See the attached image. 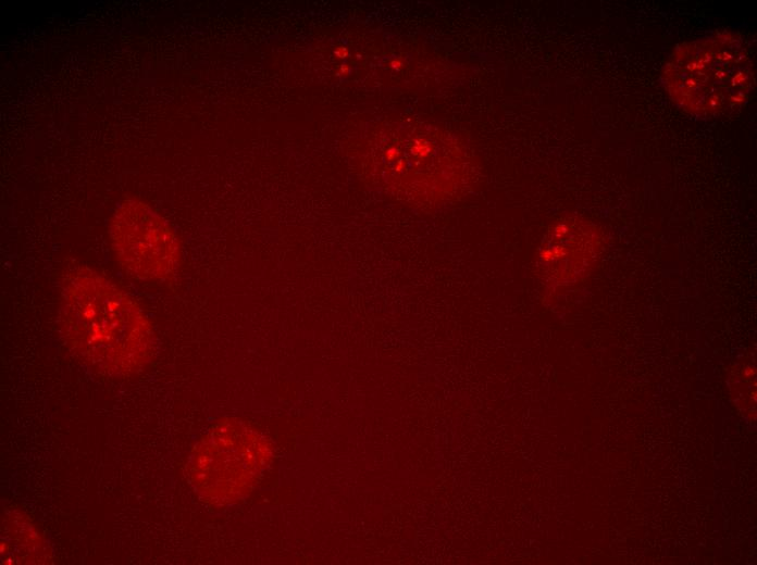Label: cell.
I'll return each instance as SVG.
<instances>
[{
  "mask_svg": "<svg viewBox=\"0 0 757 565\" xmlns=\"http://www.w3.org/2000/svg\"><path fill=\"white\" fill-rule=\"evenodd\" d=\"M59 324L74 355L108 376L140 372L154 351L153 330L139 304L87 265L74 266L62 276Z\"/></svg>",
  "mask_w": 757,
  "mask_h": 565,
  "instance_id": "cell-1",
  "label": "cell"
},
{
  "mask_svg": "<svg viewBox=\"0 0 757 565\" xmlns=\"http://www.w3.org/2000/svg\"><path fill=\"white\" fill-rule=\"evenodd\" d=\"M755 63L744 37L718 32L679 45L666 60L661 83L683 111L702 117L732 112L755 91Z\"/></svg>",
  "mask_w": 757,
  "mask_h": 565,
  "instance_id": "cell-2",
  "label": "cell"
},
{
  "mask_svg": "<svg viewBox=\"0 0 757 565\" xmlns=\"http://www.w3.org/2000/svg\"><path fill=\"white\" fill-rule=\"evenodd\" d=\"M109 238L120 266L149 282L172 279L181 264V247L171 226L145 201L123 199L109 222Z\"/></svg>",
  "mask_w": 757,
  "mask_h": 565,
  "instance_id": "cell-3",
  "label": "cell"
},
{
  "mask_svg": "<svg viewBox=\"0 0 757 565\" xmlns=\"http://www.w3.org/2000/svg\"><path fill=\"white\" fill-rule=\"evenodd\" d=\"M262 444L243 424L226 422L215 426L193 454L191 477L197 489L215 502L243 497L263 467Z\"/></svg>",
  "mask_w": 757,
  "mask_h": 565,
  "instance_id": "cell-4",
  "label": "cell"
},
{
  "mask_svg": "<svg viewBox=\"0 0 757 565\" xmlns=\"http://www.w3.org/2000/svg\"><path fill=\"white\" fill-rule=\"evenodd\" d=\"M598 236L586 222L567 218L557 223L543 242L537 267L549 287L574 284L595 259Z\"/></svg>",
  "mask_w": 757,
  "mask_h": 565,
  "instance_id": "cell-5",
  "label": "cell"
}]
</instances>
